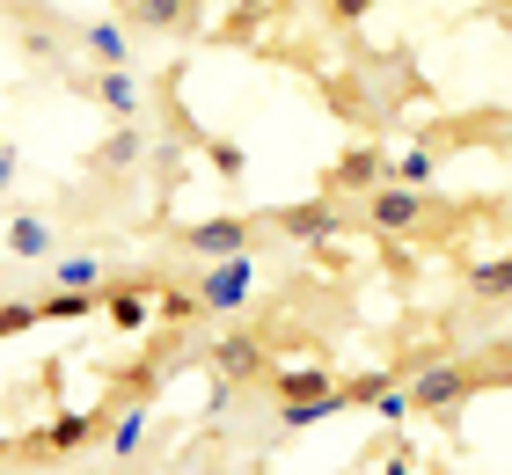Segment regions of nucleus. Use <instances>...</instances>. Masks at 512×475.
Segmentation results:
<instances>
[{"mask_svg": "<svg viewBox=\"0 0 512 475\" xmlns=\"http://www.w3.org/2000/svg\"><path fill=\"white\" fill-rule=\"evenodd\" d=\"M491 380H512V359L491 366V359H469V351H432V359L410 373V410H417V417L454 424V417H461V402L483 395Z\"/></svg>", "mask_w": 512, "mask_h": 475, "instance_id": "nucleus-1", "label": "nucleus"}, {"mask_svg": "<svg viewBox=\"0 0 512 475\" xmlns=\"http://www.w3.org/2000/svg\"><path fill=\"white\" fill-rule=\"evenodd\" d=\"M359 220L388 234V242H439V220H447V205H439V190H410V183H374L359 205Z\"/></svg>", "mask_w": 512, "mask_h": 475, "instance_id": "nucleus-2", "label": "nucleus"}, {"mask_svg": "<svg viewBox=\"0 0 512 475\" xmlns=\"http://www.w3.org/2000/svg\"><path fill=\"white\" fill-rule=\"evenodd\" d=\"M191 300H198V315H205V322L242 315V307L256 300V249H242V256H220V264H198V278H191Z\"/></svg>", "mask_w": 512, "mask_h": 475, "instance_id": "nucleus-3", "label": "nucleus"}, {"mask_svg": "<svg viewBox=\"0 0 512 475\" xmlns=\"http://www.w3.org/2000/svg\"><path fill=\"white\" fill-rule=\"evenodd\" d=\"M59 81L74 95H88V103H103L118 125H139V117H147V81H139V66H66Z\"/></svg>", "mask_w": 512, "mask_h": 475, "instance_id": "nucleus-4", "label": "nucleus"}, {"mask_svg": "<svg viewBox=\"0 0 512 475\" xmlns=\"http://www.w3.org/2000/svg\"><path fill=\"white\" fill-rule=\"evenodd\" d=\"M264 234H256V220H242V212H205V220H183L169 234V249L176 256H198V264H220V256H242L256 249Z\"/></svg>", "mask_w": 512, "mask_h": 475, "instance_id": "nucleus-5", "label": "nucleus"}, {"mask_svg": "<svg viewBox=\"0 0 512 475\" xmlns=\"http://www.w3.org/2000/svg\"><path fill=\"white\" fill-rule=\"evenodd\" d=\"M264 227L286 234V242H337V234L352 227V212H344V198L322 190V198H300V205H271Z\"/></svg>", "mask_w": 512, "mask_h": 475, "instance_id": "nucleus-6", "label": "nucleus"}, {"mask_svg": "<svg viewBox=\"0 0 512 475\" xmlns=\"http://www.w3.org/2000/svg\"><path fill=\"white\" fill-rule=\"evenodd\" d=\"M74 59H88V66H139V37L125 30L118 15L74 22Z\"/></svg>", "mask_w": 512, "mask_h": 475, "instance_id": "nucleus-7", "label": "nucleus"}, {"mask_svg": "<svg viewBox=\"0 0 512 475\" xmlns=\"http://www.w3.org/2000/svg\"><path fill=\"white\" fill-rule=\"evenodd\" d=\"M15 37H22V52H30L37 66L66 74V59H74V22H59V15H44V8H22L15 15Z\"/></svg>", "mask_w": 512, "mask_h": 475, "instance_id": "nucleus-8", "label": "nucleus"}, {"mask_svg": "<svg viewBox=\"0 0 512 475\" xmlns=\"http://www.w3.org/2000/svg\"><path fill=\"white\" fill-rule=\"evenodd\" d=\"M110 15H118L132 37H183L191 15H198V0H118Z\"/></svg>", "mask_w": 512, "mask_h": 475, "instance_id": "nucleus-9", "label": "nucleus"}, {"mask_svg": "<svg viewBox=\"0 0 512 475\" xmlns=\"http://www.w3.org/2000/svg\"><path fill=\"white\" fill-rule=\"evenodd\" d=\"M0 249H8L15 264H52L59 256V220L52 212H15V220L0 227Z\"/></svg>", "mask_w": 512, "mask_h": 475, "instance_id": "nucleus-10", "label": "nucleus"}, {"mask_svg": "<svg viewBox=\"0 0 512 475\" xmlns=\"http://www.w3.org/2000/svg\"><path fill=\"white\" fill-rule=\"evenodd\" d=\"M103 424H110V410H59L30 446L37 454H88V446L103 439Z\"/></svg>", "mask_w": 512, "mask_h": 475, "instance_id": "nucleus-11", "label": "nucleus"}, {"mask_svg": "<svg viewBox=\"0 0 512 475\" xmlns=\"http://www.w3.org/2000/svg\"><path fill=\"white\" fill-rule=\"evenodd\" d=\"M374 183H388V154H381V147H352V154H337V169L322 176V190H330V198H352V190L366 198Z\"/></svg>", "mask_w": 512, "mask_h": 475, "instance_id": "nucleus-12", "label": "nucleus"}, {"mask_svg": "<svg viewBox=\"0 0 512 475\" xmlns=\"http://www.w3.org/2000/svg\"><path fill=\"white\" fill-rule=\"evenodd\" d=\"M154 293H161V278H147V285H103V315H110V329H125V337H139V329L154 322Z\"/></svg>", "mask_w": 512, "mask_h": 475, "instance_id": "nucleus-13", "label": "nucleus"}, {"mask_svg": "<svg viewBox=\"0 0 512 475\" xmlns=\"http://www.w3.org/2000/svg\"><path fill=\"white\" fill-rule=\"evenodd\" d=\"M205 366H213L220 380H256V373H271V344L264 337H220L213 351H205Z\"/></svg>", "mask_w": 512, "mask_h": 475, "instance_id": "nucleus-14", "label": "nucleus"}, {"mask_svg": "<svg viewBox=\"0 0 512 475\" xmlns=\"http://www.w3.org/2000/svg\"><path fill=\"white\" fill-rule=\"evenodd\" d=\"M461 293H469L476 307H512V249L505 256H483V264H469V278H461Z\"/></svg>", "mask_w": 512, "mask_h": 475, "instance_id": "nucleus-15", "label": "nucleus"}, {"mask_svg": "<svg viewBox=\"0 0 512 475\" xmlns=\"http://www.w3.org/2000/svg\"><path fill=\"white\" fill-rule=\"evenodd\" d=\"M44 271H52V293H103V285H110L96 249H59Z\"/></svg>", "mask_w": 512, "mask_h": 475, "instance_id": "nucleus-16", "label": "nucleus"}, {"mask_svg": "<svg viewBox=\"0 0 512 475\" xmlns=\"http://www.w3.org/2000/svg\"><path fill=\"white\" fill-rule=\"evenodd\" d=\"M344 388L337 366L330 359H315V366H293V373H278V402H330Z\"/></svg>", "mask_w": 512, "mask_h": 475, "instance_id": "nucleus-17", "label": "nucleus"}, {"mask_svg": "<svg viewBox=\"0 0 512 475\" xmlns=\"http://www.w3.org/2000/svg\"><path fill=\"white\" fill-rule=\"evenodd\" d=\"M388 183L432 190V183H439V147H432V139H417V147H403V154H388Z\"/></svg>", "mask_w": 512, "mask_h": 475, "instance_id": "nucleus-18", "label": "nucleus"}, {"mask_svg": "<svg viewBox=\"0 0 512 475\" xmlns=\"http://www.w3.org/2000/svg\"><path fill=\"white\" fill-rule=\"evenodd\" d=\"M139 439H147V410H118V424H110V461H132L139 454Z\"/></svg>", "mask_w": 512, "mask_h": 475, "instance_id": "nucleus-19", "label": "nucleus"}, {"mask_svg": "<svg viewBox=\"0 0 512 475\" xmlns=\"http://www.w3.org/2000/svg\"><path fill=\"white\" fill-rule=\"evenodd\" d=\"M139 147H147V139H139V125H118V132L103 139L96 169H132V161H139Z\"/></svg>", "mask_w": 512, "mask_h": 475, "instance_id": "nucleus-20", "label": "nucleus"}, {"mask_svg": "<svg viewBox=\"0 0 512 475\" xmlns=\"http://www.w3.org/2000/svg\"><path fill=\"white\" fill-rule=\"evenodd\" d=\"M37 322H44L37 300H0V337H30Z\"/></svg>", "mask_w": 512, "mask_h": 475, "instance_id": "nucleus-21", "label": "nucleus"}, {"mask_svg": "<svg viewBox=\"0 0 512 475\" xmlns=\"http://www.w3.org/2000/svg\"><path fill=\"white\" fill-rule=\"evenodd\" d=\"M374 417H381V424H403V417H417V410H410V388H381V395H374Z\"/></svg>", "mask_w": 512, "mask_h": 475, "instance_id": "nucleus-22", "label": "nucleus"}, {"mask_svg": "<svg viewBox=\"0 0 512 475\" xmlns=\"http://www.w3.org/2000/svg\"><path fill=\"white\" fill-rule=\"evenodd\" d=\"M15 183H22V147H15V139H0V198H8Z\"/></svg>", "mask_w": 512, "mask_h": 475, "instance_id": "nucleus-23", "label": "nucleus"}, {"mask_svg": "<svg viewBox=\"0 0 512 475\" xmlns=\"http://www.w3.org/2000/svg\"><path fill=\"white\" fill-rule=\"evenodd\" d=\"M330 15L344 22V30H352V22H366V15H374V0H330Z\"/></svg>", "mask_w": 512, "mask_h": 475, "instance_id": "nucleus-24", "label": "nucleus"}, {"mask_svg": "<svg viewBox=\"0 0 512 475\" xmlns=\"http://www.w3.org/2000/svg\"><path fill=\"white\" fill-rule=\"evenodd\" d=\"M381 475H410V446H395V461H388Z\"/></svg>", "mask_w": 512, "mask_h": 475, "instance_id": "nucleus-25", "label": "nucleus"}, {"mask_svg": "<svg viewBox=\"0 0 512 475\" xmlns=\"http://www.w3.org/2000/svg\"><path fill=\"white\" fill-rule=\"evenodd\" d=\"M505 344H512V307H505Z\"/></svg>", "mask_w": 512, "mask_h": 475, "instance_id": "nucleus-26", "label": "nucleus"}, {"mask_svg": "<svg viewBox=\"0 0 512 475\" xmlns=\"http://www.w3.org/2000/svg\"><path fill=\"white\" fill-rule=\"evenodd\" d=\"M198 8H205V0H198Z\"/></svg>", "mask_w": 512, "mask_h": 475, "instance_id": "nucleus-27", "label": "nucleus"}]
</instances>
